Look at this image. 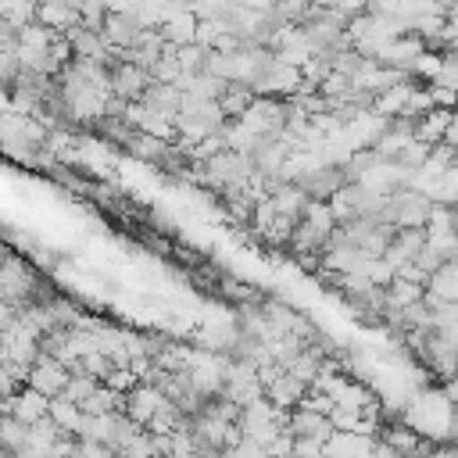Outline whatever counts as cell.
I'll list each match as a JSON object with an SVG mask.
<instances>
[{
	"label": "cell",
	"instance_id": "4",
	"mask_svg": "<svg viewBox=\"0 0 458 458\" xmlns=\"http://www.w3.org/2000/svg\"><path fill=\"white\" fill-rule=\"evenodd\" d=\"M293 186L308 197V200H318V204H326L329 197H336L344 186H347V179H344V168L340 165H315V168H308L304 175H297L293 179Z\"/></svg>",
	"mask_w": 458,
	"mask_h": 458
},
{
	"label": "cell",
	"instance_id": "3",
	"mask_svg": "<svg viewBox=\"0 0 458 458\" xmlns=\"http://www.w3.org/2000/svg\"><path fill=\"white\" fill-rule=\"evenodd\" d=\"M429 211H433V204H429L422 193H415V190H397V193L386 197L379 222H383V225H394V229H426Z\"/></svg>",
	"mask_w": 458,
	"mask_h": 458
},
{
	"label": "cell",
	"instance_id": "14",
	"mask_svg": "<svg viewBox=\"0 0 458 458\" xmlns=\"http://www.w3.org/2000/svg\"><path fill=\"white\" fill-rule=\"evenodd\" d=\"M36 25L64 36L68 29L79 25V7L75 4H43V7H36Z\"/></svg>",
	"mask_w": 458,
	"mask_h": 458
},
{
	"label": "cell",
	"instance_id": "15",
	"mask_svg": "<svg viewBox=\"0 0 458 458\" xmlns=\"http://www.w3.org/2000/svg\"><path fill=\"white\" fill-rule=\"evenodd\" d=\"M422 290H426L429 297H437V301L454 304V297H458V261H444L437 272H429Z\"/></svg>",
	"mask_w": 458,
	"mask_h": 458
},
{
	"label": "cell",
	"instance_id": "25",
	"mask_svg": "<svg viewBox=\"0 0 458 458\" xmlns=\"http://www.w3.org/2000/svg\"><path fill=\"white\" fill-rule=\"evenodd\" d=\"M426 233H454V204H433Z\"/></svg>",
	"mask_w": 458,
	"mask_h": 458
},
{
	"label": "cell",
	"instance_id": "28",
	"mask_svg": "<svg viewBox=\"0 0 458 458\" xmlns=\"http://www.w3.org/2000/svg\"><path fill=\"white\" fill-rule=\"evenodd\" d=\"M290 458H322V444H315V440H293L290 444Z\"/></svg>",
	"mask_w": 458,
	"mask_h": 458
},
{
	"label": "cell",
	"instance_id": "29",
	"mask_svg": "<svg viewBox=\"0 0 458 458\" xmlns=\"http://www.w3.org/2000/svg\"><path fill=\"white\" fill-rule=\"evenodd\" d=\"M0 111H4V114L11 111V93H7V86H0Z\"/></svg>",
	"mask_w": 458,
	"mask_h": 458
},
{
	"label": "cell",
	"instance_id": "12",
	"mask_svg": "<svg viewBox=\"0 0 458 458\" xmlns=\"http://www.w3.org/2000/svg\"><path fill=\"white\" fill-rule=\"evenodd\" d=\"M47 397H39L36 390H18L11 401H4V411L11 415V419H18L21 426H32V422H39V419H47Z\"/></svg>",
	"mask_w": 458,
	"mask_h": 458
},
{
	"label": "cell",
	"instance_id": "26",
	"mask_svg": "<svg viewBox=\"0 0 458 458\" xmlns=\"http://www.w3.org/2000/svg\"><path fill=\"white\" fill-rule=\"evenodd\" d=\"M111 369H114V365H111L104 354H97V351H93V354H86V358L79 361V372H82V376H89L93 383H104Z\"/></svg>",
	"mask_w": 458,
	"mask_h": 458
},
{
	"label": "cell",
	"instance_id": "13",
	"mask_svg": "<svg viewBox=\"0 0 458 458\" xmlns=\"http://www.w3.org/2000/svg\"><path fill=\"white\" fill-rule=\"evenodd\" d=\"M372 444L376 440L358 437V433H333L322 444V458H372Z\"/></svg>",
	"mask_w": 458,
	"mask_h": 458
},
{
	"label": "cell",
	"instance_id": "30",
	"mask_svg": "<svg viewBox=\"0 0 458 458\" xmlns=\"http://www.w3.org/2000/svg\"><path fill=\"white\" fill-rule=\"evenodd\" d=\"M11 254H14V250H11V243H7V240H0V265H4Z\"/></svg>",
	"mask_w": 458,
	"mask_h": 458
},
{
	"label": "cell",
	"instance_id": "11",
	"mask_svg": "<svg viewBox=\"0 0 458 458\" xmlns=\"http://www.w3.org/2000/svg\"><path fill=\"white\" fill-rule=\"evenodd\" d=\"M308 394V386L304 383H297L293 376H286L283 369H279V376L276 379H268L265 386H261V397L276 408V411H293L297 404H301V397Z\"/></svg>",
	"mask_w": 458,
	"mask_h": 458
},
{
	"label": "cell",
	"instance_id": "21",
	"mask_svg": "<svg viewBox=\"0 0 458 458\" xmlns=\"http://www.w3.org/2000/svg\"><path fill=\"white\" fill-rule=\"evenodd\" d=\"M165 147H168V143H161V140H154V136H143V132H136V129L125 136V150H129L132 157H140V161H154V165H157L161 154H165Z\"/></svg>",
	"mask_w": 458,
	"mask_h": 458
},
{
	"label": "cell",
	"instance_id": "16",
	"mask_svg": "<svg viewBox=\"0 0 458 458\" xmlns=\"http://www.w3.org/2000/svg\"><path fill=\"white\" fill-rule=\"evenodd\" d=\"M140 104H143V107H150V111H157V114H165V118H175V111H179V104H182V93H179L175 86L150 82V86H147V93L140 97Z\"/></svg>",
	"mask_w": 458,
	"mask_h": 458
},
{
	"label": "cell",
	"instance_id": "20",
	"mask_svg": "<svg viewBox=\"0 0 458 458\" xmlns=\"http://www.w3.org/2000/svg\"><path fill=\"white\" fill-rule=\"evenodd\" d=\"M82 415H111V411H122V394L107 390L104 383H97V390L79 404Z\"/></svg>",
	"mask_w": 458,
	"mask_h": 458
},
{
	"label": "cell",
	"instance_id": "6",
	"mask_svg": "<svg viewBox=\"0 0 458 458\" xmlns=\"http://www.w3.org/2000/svg\"><path fill=\"white\" fill-rule=\"evenodd\" d=\"M147 86H150V75L143 68L129 64V61H118L107 72V93L114 100H122V104H140V97L147 93Z\"/></svg>",
	"mask_w": 458,
	"mask_h": 458
},
{
	"label": "cell",
	"instance_id": "10",
	"mask_svg": "<svg viewBox=\"0 0 458 458\" xmlns=\"http://www.w3.org/2000/svg\"><path fill=\"white\" fill-rule=\"evenodd\" d=\"M422 243H426V229H397L394 240L386 243V250L379 258L397 272L401 265H411L415 261V254L422 250Z\"/></svg>",
	"mask_w": 458,
	"mask_h": 458
},
{
	"label": "cell",
	"instance_id": "2",
	"mask_svg": "<svg viewBox=\"0 0 458 458\" xmlns=\"http://www.w3.org/2000/svg\"><path fill=\"white\" fill-rule=\"evenodd\" d=\"M204 165V179L208 186H215L218 193H233V190H247L250 175H254V165L247 154H236V150H218L211 154Z\"/></svg>",
	"mask_w": 458,
	"mask_h": 458
},
{
	"label": "cell",
	"instance_id": "5",
	"mask_svg": "<svg viewBox=\"0 0 458 458\" xmlns=\"http://www.w3.org/2000/svg\"><path fill=\"white\" fill-rule=\"evenodd\" d=\"M143 32H147V29L140 25V18H136L132 11H107V18H104V25H100V39H104L114 54L132 50Z\"/></svg>",
	"mask_w": 458,
	"mask_h": 458
},
{
	"label": "cell",
	"instance_id": "1",
	"mask_svg": "<svg viewBox=\"0 0 458 458\" xmlns=\"http://www.w3.org/2000/svg\"><path fill=\"white\" fill-rule=\"evenodd\" d=\"M333 215L326 204L318 200H308V208L301 211L297 225H293V236H290V250L301 258V254H322L329 247V233H333Z\"/></svg>",
	"mask_w": 458,
	"mask_h": 458
},
{
	"label": "cell",
	"instance_id": "17",
	"mask_svg": "<svg viewBox=\"0 0 458 458\" xmlns=\"http://www.w3.org/2000/svg\"><path fill=\"white\" fill-rule=\"evenodd\" d=\"M268 204H272V215H283V218H301V211L308 208V197L293 186V182H283L279 190L268 193Z\"/></svg>",
	"mask_w": 458,
	"mask_h": 458
},
{
	"label": "cell",
	"instance_id": "8",
	"mask_svg": "<svg viewBox=\"0 0 458 458\" xmlns=\"http://www.w3.org/2000/svg\"><path fill=\"white\" fill-rule=\"evenodd\" d=\"M161 394L154 390V386H147V383H136L129 394H122V415L132 422V426H147L150 419H154V411L161 408Z\"/></svg>",
	"mask_w": 458,
	"mask_h": 458
},
{
	"label": "cell",
	"instance_id": "18",
	"mask_svg": "<svg viewBox=\"0 0 458 458\" xmlns=\"http://www.w3.org/2000/svg\"><path fill=\"white\" fill-rule=\"evenodd\" d=\"M47 419H50L64 437H75V440H79V429H82V411H79V404H72V401H64V397H54V401L47 404Z\"/></svg>",
	"mask_w": 458,
	"mask_h": 458
},
{
	"label": "cell",
	"instance_id": "24",
	"mask_svg": "<svg viewBox=\"0 0 458 458\" xmlns=\"http://www.w3.org/2000/svg\"><path fill=\"white\" fill-rule=\"evenodd\" d=\"M93 390H97V383H93L89 376H82V372H68V383H64V390H61L57 397H64V401H72V404H82Z\"/></svg>",
	"mask_w": 458,
	"mask_h": 458
},
{
	"label": "cell",
	"instance_id": "19",
	"mask_svg": "<svg viewBox=\"0 0 458 458\" xmlns=\"http://www.w3.org/2000/svg\"><path fill=\"white\" fill-rule=\"evenodd\" d=\"M250 104H254V93H250L247 86H240V82H225L222 97L215 100V107L222 111V118H225V122H236Z\"/></svg>",
	"mask_w": 458,
	"mask_h": 458
},
{
	"label": "cell",
	"instance_id": "7",
	"mask_svg": "<svg viewBox=\"0 0 458 458\" xmlns=\"http://www.w3.org/2000/svg\"><path fill=\"white\" fill-rule=\"evenodd\" d=\"M64 383H68V369L64 365H57L54 358H36L32 361V369H29V390H36L39 397H47V401H54L61 390H64Z\"/></svg>",
	"mask_w": 458,
	"mask_h": 458
},
{
	"label": "cell",
	"instance_id": "23",
	"mask_svg": "<svg viewBox=\"0 0 458 458\" xmlns=\"http://www.w3.org/2000/svg\"><path fill=\"white\" fill-rule=\"evenodd\" d=\"M25 433H29V426H21L18 419H11L7 411L0 415V447H4L7 454H14V451L25 447Z\"/></svg>",
	"mask_w": 458,
	"mask_h": 458
},
{
	"label": "cell",
	"instance_id": "22",
	"mask_svg": "<svg viewBox=\"0 0 458 458\" xmlns=\"http://www.w3.org/2000/svg\"><path fill=\"white\" fill-rule=\"evenodd\" d=\"M383 293H386V304H390V308H408V304H419V301H422V286L404 283V279H397V276L383 286Z\"/></svg>",
	"mask_w": 458,
	"mask_h": 458
},
{
	"label": "cell",
	"instance_id": "9",
	"mask_svg": "<svg viewBox=\"0 0 458 458\" xmlns=\"http://www.w3.org/2000/svg\"><path fill=\"white\" fill-rule=\"evenodd\" d=\"M283 429H286L293 440H315V444H326V440L333 437V426H329V419H322V415H311V411H301V408L286 411V419H283Z\"/></svg>",
	"mask_w": 458,
	"mask_h": 458
},
{
	"label": "cell",
	"instance_id": "27",
	"mask_svg": "<svg viewBox=\"0 0 458 458\" xmlns=\"http://www.w3.org/2000/svg\"><path fill=\"white\" fill-rule=\"evenodd\" d=\"M18 57L14 54H7V50H0V86H11L14 79H18Z\"/></svg>",
	"mask_w": 458,
	"mask_h": 458
}]
</instances>
